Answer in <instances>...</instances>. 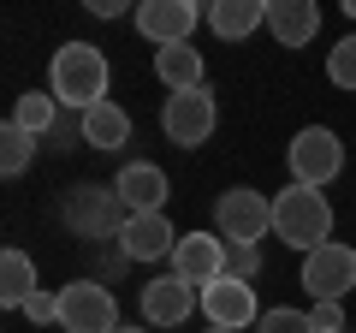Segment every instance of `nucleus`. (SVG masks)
<instances>
[{
    "mask_svg": "<svg viewBox=\"0 0 356 333\" xmlns=\"http://www.w3.org/2000/svg\"><path fill=\"white\" fill-rule=\"evenodd\" d=\"M107 77H113V65H107V54L95 48V42H65V48H54L48 90H54V102L72 107L77 119L107 102Z\"/></svg>",
    "mask_w": 356,
    "mask_h": 333,
    "instance_id": "f257e3e1",
    "label": "nucleus"
},
{
    "mask_svg": "<svg viewBox=\"0 0 356 333\" xmlns=\"http://www.w3.org/2000/svg\"><path fill=\"white\" fill-rule=\"evenodd\" d=\"M273 238L303 250V256L321 250V244H332V203L321 191H309V185H285L273 196Z\"/></svg>",
    "mask_w": 356,
    "mask_h": 333,
    "instance_id": "f03ea898",
    "label": "nucleus"
},
{
    "mask_svg": "<svg viewBox=\"0 0 356 333\" xmlns=\"http://www.w3.org/2000/svg\"><path fill=\"white\" fill-rule=\"evenodd\" d=\"M60 215H65V226L77 232V238H119L125 232V220H131V208L119 203V191L113 185H72L65 191V203H60Z\"/></svg>",
    "mask_w": 356,
    "mask_h": 333,
    "instance_id": "7ed1b4c3",
    "label": "nucleus"
},
{
    "mask_svg": "<svg viewBox=\"0 0 356 333\" xmlns=\"http://www.w3.org/2000/svg\"><path fill=\"white\" fill-rule=\"evenodd\" d=\"M214 232H220L226 244H261L267 232H273V196L250 191V185L220 191V203H214Z\"/></svg>",
    "mask_w": 356,
    "mask_h": 333,
    "instance_id": "20e7f679",
    "label": "nucleus"
},
{
    "mask_svg": "<svg viewBox=\"0 0 356 333\" xmlns=\"http://www.w3.org/2000/svg\"><path fill=\"white\" fill-rule=\"evenodd\" d=\"M214 119H220V102L214 90H184V95H166L161 102V131L172 149H202L208 137H214Z\"/></svg>",
    "mask_w": 356,
    "mask_h": 333,
    "instance_id": "39448f33",
    "label": "nucleus"
},
{
    "mask_svg": "<svg viewBox=\"0 0 356 333\" xmlns=\"http://www.w3.org/2000/svg\"><path fill=\"white\" fill-rule=\"evenodd\" d=\"M285 161H291V185H309V191H321V185L339 179V166H344V143L339 131L327 125H303L291 137V149H285Z\"/></svg>",
    "mask_w": 356,
    "mask_h": 333,
    "instance_id": "423d86ee",
    "label": "nucleus"
},
{
    "mask_svg": "<svg viewBox=\"0 0 356 333\" xmlns=\"http://www.w3.org/2000/svg\"><path fill=\"white\" fill-rule=\"evenodd\" d=\"M119 304L102 280H72L60 286V333H119Z\"/></svg>",
    "mask_w": 356,
    "mask_h": 333,
    "instance_id": "0eeeda50",
    "label": "nucleus"
},
{
    "mask_svg": "<svg viewBox=\"0 0 356 333\" xmlns=\"http://www.w3.org/2000/svg\"><path fill=\"white\" fill-rule=\"evenodd\" d=\"M356 286V250L344 244H321L303 256V292L315 304H344V292Z\"/></svg>",
    "mask_w": 356,
    "mask_h": 333,
    "instance_id": "6e6552de",
    "label": "nucleus"
},
{
    "mask_svg": "<svg viewBox=\"0 0 356 333\" xmlns=\"http://www.w3.org/2000/svg\"><path fill=\"white\" fill-rule=\"evenodd\" d=\"M196 304H202V292H196L191 280H178V274H154V280L137 292L143 327H178V321H191Z\"/></svg>",
    "mask_w": 356,
    "mask_h": 333,
    "instance_id": "1a4fd4ad",
    "label": "nucleus"
},
{
    "mask_svg": "<svg viewBox=\"0 0 356 333\" xmlns=\"http://www.w3.org/2000/svg\"><path fill=\"white\" fill-rule=\"evenodd\" d=\"M196 24H202L196 0H143V6H137V36L154 42V48H178V42H191Z\"/></svg>",
    "mask_w": 356,
    "mask_h": 333,
    "instance_id": "9d476101",
    "label": "nucleus"
},
{
    "mask_svg": "<svg viewBox=\"0 0 356 333\" xmlns=\"http://www.w3.org/2000/svg\"><path fill=\"white\" fill-rule=\"evenodd\" d=\"M172 274L191 280L196 292L214 286V280H226V238H220V232H184L178 250H172Z\"/></svg>",
    "mask_w": 356,
    "mask_h": 333,
    "instance_id": "9b49d317",
    "label": "nucleus"
},
{
    "mask_svg": "<svg viewBox=\"0 0 356 333\" xmlns=\"http://www.w3.org/2000/svg\"><path fill=\"white\" fill-rule=\"evenodd\" d=\"M178 238H184V232H172L166 215H131L125 232H119V256L125 262H172Z\"/></svg>",
    "mask_w": 356,
    "mask_h": 333,
    "instance_id": "f8f14e48",
    "label": "nucleus"
},
{
    "mask_svg": "<svg viewBox=\"0 0 356 333\" xmlns=\"http://www.w3.org/2000/svg\"><path fill=\"white\" fill-rule=\"evenodd\" d=\"M202 316H208V327H226V333L261 321L255 286H243V280H214V286H202Z\"/></svg>",
    "mask_w": 356,
    "mask_h": 333,
    "instance_id": "ddd939ff",
    "label": "nucleus"
},
{
    "mask_svg": "<svg viewBox=\"0 0 356 333\" xmlns=\"http://www.w3.org/2000/svg\"><path fill=\"white\" fill-rule=\"evenodd\" d=\"M113 191H119V203H125L131 215H161L172 185H166V173L154 161H125L113 173Z\"/></svg>",
    "mask_w": 356,
    "mask_h": 333,
    "instance_id": "4468645a",
    "label": "nucleus"
},
{
    "mask_svg": "<svg viewBox=\"0 0 356 333\" xmlns=\"http://www.w3.org/2000/svg\"><path fill=\"white\" fill-rule=\"evenodd\" d=\"M267 30L280 48H309L321 36V6L315 0H267Z\"/></svg>",
    "mask_w": 356,
    "mask_h": 333,
    "instance_id": "2eb2a0df",
    "label": "nucleus"
},
{
    "mask_svg": "<svg viewBox=\"0 0 356 333\" xmlns=\"http://www.w3.org/2000/svg\"><path fill=\"white\" fill-rule=\"evenodd\" d=\"M202 18L220 42H243L255 30H267V0H214Z\"/></svg>",
    "mask_w": 356,
    "mask_h": 333,
    "instance_id": "dca6fc26",
    "label": "nucleus"
},
{
    "mask_svg": "<svg viewBox=\"0 0 356 333\" xmlns=\"http://www.w3.org/2000/svg\"><path fill=\"white\" fill-rule=\"evenodd\" d=\"M154 77H161L172 95L202 90V54H196L191 42H178V48H154Z\"/></svg>",
    "mask_w": 356,
    "mask_h": 333,
    "instance_id": "f3484780",
    "label": "nucleus"
},
{
    "mask_svg": "<svg viewBox=\"0 0 356 333\" xmlns=\"http://www.w3.org/2000/svg\"><path fill=\"white\" fill-rule=\"evenodd\" d=\"M83 143L89 149H125L131 143V114L119 102H102L83 114Z\"/></svg>",
    "mask_w": 356,
    "mask_h": 333,
    "instance_id": "a211bd4d",
    "label": "nucleus"
},
{
    "mask_svg": "<svg viewBox=\"0 0 356 333\" xmlns=\"http://www.w3.org/2000/svg\"><path fill=\"white\" fill-rule=\"evenodd\" d=\"M36 292H42V286H36V262H30L24 250H6V256H0V304L24 309Z\"/></svg>",
    "mask_w": 356,
    "mask_h": 333,
    "instance_id": "6ab92c4d",
    "label": "nucleus"
},
{
    "mask_svg": "<svg viewBox=\"0 0 356 333\" xmlns=\"http://www.w3.org/2000/svg\"><path fill=\"white\" fill-rule=\"evenodd\" d=\"M54 119H60V102H54V90H30V95H18V107H13V125H24L30 137H48Z\"/></svg>",
    "mask_w": 356,
    "mask_h": 333,
    "instance_id": "aec40b11",
    "label": "nucleus"
},
{
    "mask_svg": "<svg viewBox=\"0 0 356 333\" xmlns=\"http://www.w3.org/2000/svg\"><path fill=\"white\" fill-rule=\"evenodd\" d=\"M30 161H36V137H30L24 125H13V119H6V125H0V173H6V179H18Z\"/></svg>",
    "mask_w": 356,
    "mask_h": 333,
    "instance_id": "412c9836",
    "label": "nucleus"
},
{
    "mask_svg": "<svg viewBox=\"0 0 356 333\" xmlns=\"http://www.w3.org/2000/svg\"><path fill=\"white\" fill-rule=\"evenodd\" d=\"M327 84H332V90H356V30L332 42V54H327Z\"/></svg>",
    "mask_w": 356,
    "mask_h": 333,
    "instance_id": "4be33fe9",
    "label": "nucleus"
},
{
    "mask_svg": "<svg viewBox=\"0 0 356 333\" xmlns=\"http://www.w3.org/2000/svg\"><path fill=\"white\" fill-rule=\"evenodd\" d=\"M261 333H315V321H309V309H285V304H273V309H261V321H255Z\"/></svg>",
    "mask_w": 356,
    "mask_h": 333,
    "instance_id": "5701e85b",
    "label": "nucleus"
},
{
    "mask_svg": "<svg viewBox=\"0 0 356 333\" xmlns=\"http://www.w3.org/2000/svg\"><path fill=\"white\" fill-rule=\"evenodd\" d=\"M255 274H261V250H255V244H226V280L250 286Z\"/></svg>",
    "mask_w": 356,
    "mask_h": 333,
    "instance_id": "b1692460",
    "label": "nucleus"
},
{
    "mask_svg": "<svg viewBox=\"0 0 356 333\" xmlns=\"http://www.w3.org/2000/svg\"><path fill=\"white\" fill-rule=\"evenodd\" d=\"M24 316H30V327H48V321H60V292H36L24 304Z\"/></svg>",
    "mask_w": 356,
    "mask_h": 333,
    "instance_id": "393cba45",
    "label": "nucleus"
},
{
    "mask_svg": "<svg viewBox=\"0 0 356 333\" xmlns=\"http://www.w3.org/2000/svg\"><path fill=\"white\" fill-rule=\"evenodd\" d=\"M309 321H315V333H344V304H315Z\"/></svg>",
    "mask_w": 356,
    "mask_h": 333,
    "instance_id": "a878e982",
    "label": "nucleus"
},
{
    "mask_svg": "<svg viewBox=\"0 0 356 333\" xmlns=\"http://www.w3.org/2000/svg\"><path fill=\"white\" fill-rule=\"evenodd\" d=\"M89 13H95V18H119V13H125V0H89Z\"/></svg>",
    "mask_w": 356,
    "mask_h": 333,
    "instance_id": "bb28decb",
    "label": "nucleus"
},
{
    "mask_svg": "<svg viewBox=\"0 0 356 333\" xmlns=\"http://www.w3.org/2000/svg\"><path fill=\"white\" fill-rule=\"evenodd\" d=\"M119 333H149V327H143V321H125V327H119Z\"/></svg>",
    "mask_w": 356,
    "mask_h": 333,
    "instance_id": "cd10ccee",
    "label": "nucleus"
},
{
    "mask_svg": "<svg viewBox=\"0 0 356 333\" xmlns=\"http://www.w3.org/2000/svg\"><path fill=\"white\" fill-rule=\"evenodd\" d=\"M344 13H350V18H356V0H344Z\"/></svg>",
    "mask_w": 356,
    "mask_h": 333,
    "instance_id": "c85d7f7f",
    "label": "nucleus"
},
{
    "mask_svg": "<svg viewBox=\"0 0 356 333\" xmlns=\"http://www.w3.org/2000/svg\"><path fill=\"white\" fill-rule=\"evenodd\" d=\"M208 333H226V327H208Z\"/></svg>",
    "mask_w": 356,
    "mask_h": 333,
    "instance_id": "c756f323",
    "label": "nucleus"
},
{
    "mask_svg": "<svg viewBox=\"0 0 356 333\" xmlns=\"http://www.w3.org/2000/svg\"><path fill=\"white\" fill-rule=\"evenodd\" d=\"M344 333H350V327H344Z\"/></svg>",
    "mask_w": 356,
    "mask_h": 333,
    "instance_id": "7c9ffc66",
    "label": "nucleus"
}]
</instances>
